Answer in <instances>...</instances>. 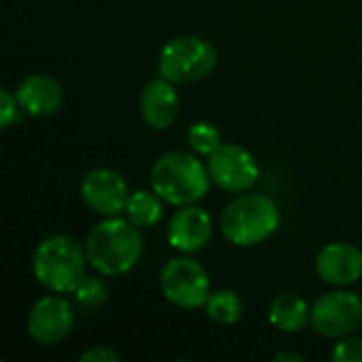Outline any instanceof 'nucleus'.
<instances>
[{"label": "nucleus", "instance_id": "nucleus-1", "mask_svg": "<svg viewBox=\"0 0 362 362\" xmlns=\"http://www.w3.org/2000/svg\"><path fill=\"white\" fill-rule=\"evenodd\" d=\"M89 265L104 278H121L129 274L144 250L140 227L129 218L106 216L91 227L85 238Z\"/></svg>", "mask_w": 362, "mask_h": 362}, {"label": "nucleus", "instance_id": "nucleus-2", "mask_svg": "<svg viewBox=\"0 0 362 362\" xmlns=\"http://www.w3.org/2000/svg\"><path fill=\"white\" fill-rule=\"evenodd\" d=\"M282 223L278 204L265 193H238L221 212V233L238 248H252L267 242Z\"/></svg>", "mask_w": 362, "mask_h": 362}, {"label": "nucleus", "instance_id": "nucleus-3", "mask_svg": "<svg viewBox=\"0 0 362 362\" xmlns=\"http://www.w3.org/2000/svg\"><path fill=\"white\" fill-rule=\"evenodd\" d=\"M210 182L208 165L193 153L168 151L151 168V189L176 208L202 202L210 191Z\"/></svg>", "mask_w": 362, "mask_h": 362}, {"label": "nucleus", "instance_id": "nucleus-4", "mask_svg": "<svg viewBox=\"0 0 362 362\" xmlns=\"http://www.w3.org/2000/svg\"><path fill=\"white\" fill-rule=\"evenodd\" d=\"M87 250L76 238L66 233L47 235L32 255V274L49 293L68 295L87 276Z\"/></svg>", "mask_w": 362, "mask_h": 362}, {"label": "nucleus", "instance_id": "nucleus-5", "mask_svg": "<svg viewBox=\"0 0 362 362\" xmlns=\"http://www.w3.org/2000/svg\"><path fill=\"white\" fill-rule=\"evenodd\" d=\"M218 66L216 47L197 34H182L168 40L157 57L159 76L174 85H189L208 78Z\"/></svg>", "mask_w": 362, "mask_h": 362}, {"label": "nucleus", "instance_id": "nucleus-6", "mask_svg": "<svg viewBox=\"0 0 362 362\" xmlns=\"http://www.w3.org/2000/svg\"><path fill=\"white\" fill-rule=\"evenodd\" d=\"M159 288L168 303L180 310H199L206 305L212 286L204 265L189 255L170 259L159 272Z\"/></svg>", "mask_w": 362, "mask_h": 362}, {"label": "nucleus", "instance_id": "nucleus-7", "mask_svg": "<svg viewBox=\"0 0 362 362\" xmlns=\"http://www.w3.org/2000/svg\"><path fill=\"white\" fill-rule=\"evenodd\" d=\"M312 329L327 339L354 335L362 325V299L352 291H329L320 295L310 312Z\"/></svg>", "mask_w": 362, "mask_h": 362}, {"label": "nucleus", "instance_id": "nucleus-8", "mask_svg": "<svg viewBox=\"0 0 362 362\" xmlns=\"http://www.w3.org/2000/svg\"><path fill=\"white\" fill-rule=\"evenodd\" d=\"M208 174L212 182L227 193H246L259 180V163L255 155L231 142H223L212 155L206 157Z\"/></svg>", "mask_w": 362, "mask_h": 362}, {"label": "nucleus", "instance_id": "nucleus-9", "mask_svg": "<svg viewBox=\"0 0 362 362\" xmlns=\"http://www.w3.org/2000/svg\"><path fill=\"white\" fill-rule=\"evenodd\" d=\"M74 327V308L59 293L45 295L34 301L25 318L28 337L42 348L62 344Z\"/></svg>", "mask_w": 362, "mask_h": 362}, {"label": "nucleus", "instance_id": "nucleus-10", "mask_svg": "<svg viewBox=\"0 0 362 362\" xmlns=\"http://www.w3.org/2000/svg\"><path fill=\"white\" fill-rule=\"evenodd\" d=\"M81 199L98 216H119L125 212L129 187L123 174L110 168H93L81 180Z\"/></svg>", "mask_w": 362, "mask_h": 362}, {"label": "nucleus", "instance_id": "nucleus-11", "mask_svg": "<svg viewBox=\"0 0 362 362\" xmlns=\"http://www.w3.org/2000/svg\"><path fill=\"white\" fill-rule=\"evenodd\" d=\"M212 233L214 221L197 204L180 206L168 223V244L182 255H195L204 250L210 244Z\"/></svg>", "mask_w": 362, "mask_h": 362}, {"label": "nucleus", "instance_id": "nucleus-12", "mask_svg": "<svg viewBox=\"0 0 362 362\" xmlns=\"http://www.w3.org/2000/svg\"><path fill=\"white\" fill-rule=\"evenodd\" d=\"M314 265L325 284L350 286L362 278V250L350 242H331L320 248Z\"/></svg>", "mask_w": 362, "mask_h": 362}, {"label": "nucleus", "instance_id": "nucleus-13", "mask_svg": "<svg viewBox=\"0 0 362 362\" xmlns=\"http://www.w3.org/2000/svg\"><path fill=\"white\" fill-rule=\"evenodd\" d=\"M180 112V98L172 81L157 76L148 81L140 93V115L146 127L163 132L174 125Z\"/></svg>", "mask_w": 362, "mask_h": 362}, {"label": "nucleus", "instance_id": "nucleus-14", "mask_svg": "<svg viewBox=\"0 0 362 362\" xmlns=\"http://www.w3.org/2000/svg\"><path fill=\"white\" fill-rule=\"evenodd\" d=\"M15 95L21 110L32 117H51L64 104L62 83L45 72L28 74L25 78H21L15 89Z\"/></svg>", "mask_w": 362, "mask_h": 362}, {"label": "nucleus", "instance_id": "nucleus-15", "mask_svg": "<svg viewBox=\"0 0 362 362\" xmlns=\"http://www.w3.org/2000/svg\"><path fill=\"white\" fill-rule=\"evenodd\" d=\"M312 305L297 293H280L272 299L267 318L274 329L282 333H299L310 325Z\"/></svg>", "mask_w": 362, "mask_h": 362}, {"label": "nucleus", "instance_id": "nucleus-16", "mask_svg": "<svg viewBox=\"0 0 362 362\" xmlns=\"http://www.w3.org/2000/svg\"><path fill=\"white\" fill-rule=\"evenodd\" d=\"M163 204H165L163 197L159 193H155L153 189L151 191L138 189V191L129 193V199L125 206V216L140 229H148L163 221V214H165Z\"/></svg>", "mask_w": 362, "mask_h": 362}, {"label": "nucleus", "instance_id": "nucleus-17", "mask_svg": "<svg viewBox=\"0 0 362 362\" xmlns=\"http://www.w3.org/2000/svg\"><path fill=\"white\" fill-rule=\"evenodd\" d=\"M204 310L208 318L214 320L216 325H235L244 318V301L231 288L212 291Z\"/></svg>", "mask_w": 362, "mask_h": 362}, {"label": "nucleus", "instance_id": "nucleus-18", "mask_svg": "<svg viewBox=\"0 0 362 362\" xmlns=\"http://www.w3.org/2000/svg\"><path fill=\"white\" fill-rule=\"evenodd\" d=\"M187 140H189L193 153L199 157L212 155L223 144L218 127L210 121H195L187 132Z\"/></svg>", "mask_w": 362, "mask_h": 362}, {"label": "nucleus", "instance_id": "nucleus-19", "mask_svg": "<svg viewBox=\"0 0 362 362\" xmlns=\"http://www.w3.org/2000/svg\"><path fill=\"white\" fill-rule=\"evenodd\" d=\"M74 301L81 310L85 312H93L100 305L106 303L108 299V286L100 276H85L81 280V284L74 288Z\"/></svg>", "mask_w": 362, "mask_h": 362}, {"label": "nucleus", "instance_id": "nucleus-20", "mask_svg": "<svg viewBox=\"0 0 362 362\" xmlns=\"http://www.w3.org/2000/svg\"><path fill=\"white\" fill-rule=\"evenodd\" d=\"M333 362H362V339L348 335L337 339V344L331 350Z\"/></svg>", "mask_w": 362, "mask_h": 362}, {"label": "nucleus", "instance_id": "nucleus-21", "mask_svg": "<svg viewBox=\"0 0 362 362\" xmlns=\"http://www.w3.org/2000/svg\"><path fill=\"white\" fill-rule=\"evenodd\" d=\"M19 108L17 95L8 89H0V129H8L19 119Z\"/></svg>", "mask_w": 362, "mask_h": 362}, {"label": "nucleus", "instance_id": "nucleus-22", "mask_svg": "<svg viewBox=\"0 0 362 362\" xmlns=\"http://www.w3.org/2000/svg\"><path fill=\"white\" fill-rule=\"evenodd\" d=\"M81 362H119L121 361V354L117 350H112L110 346H93L89 350H85L81 356Z\"/></svg>", "mask_w": 362, "mask_h": 362}, {"label": "nucleus", "instance_id": "nucleus-23", "mask_svg": "<svg viewBox=\"0 0 362 362\" xmlns=\"http://www.w3.org/2000/svg\"><path fill=\"white\" fill-rule=\"evenodd\" d=\"M274 361H293V362H303L301 354H295V352H280L274 356Z\"/></svg>", "mask_w": 362, "mask_h": 362}]
</instances>
